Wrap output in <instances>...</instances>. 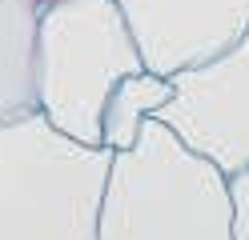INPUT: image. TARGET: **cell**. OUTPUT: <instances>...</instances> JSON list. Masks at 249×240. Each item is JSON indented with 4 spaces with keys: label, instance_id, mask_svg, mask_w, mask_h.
Returning <instances> with one entry per match:
<instances>
[{
    "label": "cell",
    "instance_id": "obj_1",
    "mask_svg": "<svg viewBox=\"0 0 249 240\" xmlns=\"http://www.w3.org/2000/svg\"><path fill=\"white\" fill-rule=\"evenodd\" d=\"M229 216L225 172L149 116L108 160L97 240H233Z\"/></svg>",
    "mask_w": 249,
    "mask_h": 240
},
{
    "label": "cell",
    "instance_id": "obj_2",
    "mask_svg": "<svg viewBox=\"0 0 249 240\" xmlns=\"http://www.w3.org/2000/svg\"><path fill=\"white\" fill-rule=\"evenodd\" d=\"M113 152L76 144L40 116L0 124V240H97Z\"/></svg>",
    "mask_w": 249,
    "mask_h": 240
},
{
    "label": "cell",
    "instance_id": "obj_3",
    "mask_svg": "<svg viewBox=\"0 0 249 240\" xmlns=\"http://www.w3.org/2000/svg\"><path fill=\"white\" fill-rule=\"evenodd\" d=\"M117 0H53L36 28V112L76 144L101 148L105 96L129 72H141Z\"/></svg>",
    "mask_w": 249,
    "mask_h": 240
},
{
    "label": "cell",
    "instance_id": "obj_4",
    "mask_svg": "<svg viewBox=\"0 0 249 240\" xmlns=\"http://www.w3.org/2000/svg\"><path fill=\"white\" fill-rule=\"evenodd\" d=\"M169 80L173 96L153 116L225 176L249 168V28L217 56L177 68Z\"/></svg>",
    "mask_w": 249,
    "mask_h": 240
},
{
    "label": "cell",
    "instance_id": "obj_5",
    "mask_svg": "<svg viewBox=\"0 0 249 240\" xmlns=\"http://www.w3.org/2000/svg\"><path fill=\"white\" fill-rule=\"evenodd\" d=\"M149 72L173 76L249 28V0H117Z\"/></svg>",
    "mask_w": 249,
    "mask_h": 240
},
{
    "label": "cell",
    "instance_id": "obj_6",
    "mask_svg": "<svg viewBox=\"0 0 249 240\" xmlns=\"http://www.w3.org/2000/svg\"><path fill=\"white\" fill-rule=\"evenodd\" d=\"M40 0H0V124L36 112Z\"/></svg>",
    "mask_w": 249,
    "mask_h": 240
},
{
    "label": "cell",
    "instance_id": "obj_7",
    "mask_svg": "<svg viewBox=\"0 0 249 240\" xmlns=\"http://www.w3.org/2000/svg\"><path fill=\"white\" fill-rule=\"evenodd\" d=\"M169 96H173V80L161 76V72H129L121 76L113 92L105 96V112H101V148L108 152H121L129 148L141 132V124L157 112Z\"/></svg>",
    "mask_w": 249,
    "mask_h": 240
},
{
    "label": "cell",
    "instance_id": "obj_8",
    "mask_svg": "<svg viewBox=\"0 0 249 240\" xmlns=\"http://www.w3.org/2000/svg\"><path fill=\"white\" fill-rule=\"evenodd\" d=\"M225 184H229V208H233L229 216L233 240H249V168L225 176Z\"/></svg>",
    "mask_w": 249,
    "mask_h": 240
},
{
    "label": "cell",
    "instance_id": "obj_9",
    "mask_svg": "<svg viewBox=\"0 0 249 240\" xmlns=\"http://www.w3.org/2000/svg\"><path fill=\"white\" fill-rule=\"evenodd\" d=\"M40 4H53V0H40Z\"/></svg>",
    "mask_w": 249,
    "mask_h": 240
}]
</instances>
